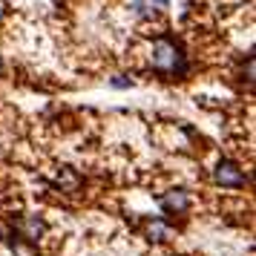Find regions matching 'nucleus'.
I'll return each instance as SVG.
<instances>
[{
	"instance_id": "f257e3e1",
	"label": "nucleus",
	"mask_w": 256,
	"mask_h": 256,
	"mask_svg": "<svg viewBox=\"0 0 256 256\" xmlns=\"http://www.w3.org/2000/svg\"><path fill=\"white\" fill-rule=\"evenodd\" d=\"M152 64L158 66V70H167V72H184L187 64H184V55H182V49L176 46L173 40H156L152 44Z\"/></svg>"
},
{
	"instance_id": "f03ea898",
	"label": "nucleus",
	"mask_w": 256,
	"mask_h": 256,
	"mask_svg": "<svg viewBox=\"0 0 256 256\" xmlns=\"http://www.w3.org/2000/svg\"><path fill=\"white\" fill-rule=\"evenodd\" d=\"M216 182L224 184V187H244L248 178H244V173L233 162H222L219 167H216Z\"/></svg>"
},
{
	"instance_id": "7ed1b4c3",
	"label": "nucleus",
	"mask_w": 256,
	"mask_h": 256,
	"mask_svg": "<svg viewBox=\"0 0 256 256\" xmlns=\"http://www.w3.org/2000/svg\"><path fill=\"white\" fill-rule=\"evenodd\" d=\"M187 204H190V198H187L184 190H170V193H167V196L162 198L164 213H184Z\"/></svg>"
},
{
	"instance_id": "20e7f679",
	"label": "nucleus",
	"mask_w": 256,
	"mask_h": 256,
	"mask_svg": "<svg viewBox=\"0 0 256 256\" xmlns=\"http://www.w3.org/2000/svg\"><path fill=\"white\" fill-rule=\"evenodd\" d=\"M167 6V0H132V12L138 18H150L152 12H158Z\"/></svg>"
},
{
	"instance_id": "39448f33",
	"label": "nucleus",
	"mask_w": 256,
	"mask_h": 256,
	"mask_svg": "<svg viewBox=\"0 0 256 256\" xmlns=\"http://www.w3.org/2000/svg\"><path fill=\"white\" fill-rule=\"evenodd\" d=\"M44 233V222L38 219V216H29V219H24V236H29V239H38Z\"/></svg>"
},
{
	"instance_id": "423d86ee",
	"label": "nucleus",
	"mask_w": 256,
	"mask_h": 256,
	"mask_svg": "<svg viewBox=\"0 0 256 256\" xmlns=\"http://www.w3.org/2000/svg\"><path fill=\"white\" fill-rule=\"evenodd\" d=\"M167 236V228H164L162 222H152L150 224V239H164Z\"/></svg>"
}]
</instances>
